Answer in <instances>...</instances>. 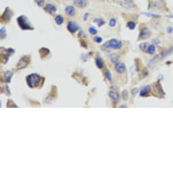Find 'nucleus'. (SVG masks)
I'll return each mask as SVG.
<instances>
[{
    "label": "nucleus",
    "mask_w": 173,
    "mask_h": 173,
    "mask_svg": "<svg viewBox=\"0 0 173 173\" xmlns=\"http://www.w3.org/2000/svg\"><path fill=\"white\" fill-rule=\"evenodd\" d=\"M42 79V78L40 75H38L37 73H32L26 78V82L29 88H34L40 85Z\"/></svg>",
    "instance_id": "nucleus-1"
},
{
    "label": "nucleus",
    "mask_w": 173,
    "mask_h": 173,
    "mask_svg": "<svg viewBox=\"0 0 173 173\" xmlns=\"http://www.w3.org/2000/svg\"><path fill=\"white\" fill-rule=\"evenodd\" d=\"M122 42L120 40H117L115 39H111L106 43L102 45V49L103 50H106L109 48H112L114 50H120L122 48Z\"/></svg>",
    "instance_id": "nucleus-2"
},
{
    "label": "nucleus",
    "mask_w": 173,
    "mask_h": 173,
    "mask_svg": "<svg viewBox=\"0 0 173 173\" xmlns=\"http://www.w3.org/2000/svg\"><path fill=\"white\" fill-rule=\"evenodd\" d=\"M17 22L19 27L22 30H33V27L31 26L29 22L28 18L25 16H21L17 18Z\"/></svg>",
    "instance_id": "nucleus-3"
},
{
    "label": "nucleus",
    "mask_w": 173,
    "mask_h": 173,
    "mask_svg": "<svg viewBox=\"0 0 173 173\" xmlns=\"http://www.w3.org/2000/svg\"><path fill=\"white\" fill-rule=\"evenodd\" d=\"M30 61H31V58L29 56H24L22 57L17 64V69L19 70V69L26 68L30 63Z\"/></svg>",
    "instance_id": "nucleus-4"
},
{
    "label": "nucleus",
    "mask_w": 173,
    "mask_h": 173,
    "mask_svg": "<svg viewBox=\"0 0 173 173\" xmlns=\"http://www.w3.org/2000/svg\"><path fill=\"white\" fill-rule=\"evenodd\" d=\"M109 97L111 98V99L113 101V102L116 104L117 102L119 101V98H120V95H119V90L117 87L113 88L111 87V89L109 92Z\"/></svg>",
    "instance_id": "nucleus-5"
},
{
    "label": "nucleus",
    "mask_w": 173,
    "mask_h": 173,
    "mask_svg": "<svg viewBox=\"0 0 173 173\" xmlns=\"http://www.w3.org/2000/svg\"><path fill=\"white\" fill-rule=\"evenodd\" d=\"M67 29L71 33H75L78 31L79 26L75 22L70 21L68 22V24H67Z\"/></svg>",
    "instance_id": "nucleus-6"
},
{
    "label": "nucleus",
    "mask_w": 173,
    "mask_h": 173,
    "mask_svg": "<svg viewBox=\"0 0 173 173\" xmlns=\"http://www.w3.org/2000/svg\"><path fill=\"white\" fill-rule=\"evenodd\" d=\"M12 16H13V13L8 8H7L3 15L2 16V19H4V20L6 22H9Z\"/></svg>",
    "instance_id": "nucleus-7"
},
{
    "label": "nucleus",
    "mask_w": 173,
    "mask_h": 173,
    "mask_svg": "<svg viewBox=\"0 0 173 173\" xmlns=\"http://www.w3.org/2000/svg\"><path fill=\"white\" fill-rule=\"evenodd\" d=\"M115 69L116 72L120 74H122L124 73L126 70V65H125L124 63H122V62H117L115 64Z\"/></svg>",
    "instance_id": "nucleus-8"
},
{
    "label": "nucleus",
    "mask_w": 173,
    "mask_h": 173,
    "mask_svg": "<svg viewBox=\"0 0 173 173\" xmlns=\"http://www.w3.org/2000/svg\"><path fill=\"white\" fill-rule=\"evenodd\" d=\"M151 36V31H149L147 28H144L142 29L139 34L140 40H145Z\"/></svg>",
    "instance_id": "nucleus-9"
},
{
    "label": "nucleus",
    "mask_w": 173,
    "mask_h": 173,
    "mask_svg": "<svg viewBox=\"0 0 173 173\" xmlns=\"http://www.w3.org/2000/svg\"><path fill=\"white\" fill-rule=\"evenodd\" d=\"M74 4L78 8H84L86 6L87 2L86 0H75L74 1Z\"/></svg>",
    "instance_id": "nucleus-10"
},
{
    "label": "nucleus",
    "mask_w": 173,
    "mask_h": 173,
    "mask_svg": "<svg viewBox=\"0 0 173 173\" xmlns=\"http://www.w3.org/2000/svg\"><path fill=\"white\" fill-rule=\"evenodd\" d=\"M45 10L50 14H53L56 12V8L54 5L51 4H48L46 5V6L45 7Z\"/></svg>",
    "instance_id": "nucleus-11"
},
{
    "label": "nucleus",
    "mask_w": 173,
    "mask_h": 173,
    "mask_svg": "<svg viewBox=\"0 0 173 173\" xmlns=\"http://www.w3.org/2000/svg\"><path fill=\"white\" fill-rule=\"evenodd\" d=\"M151 91V87L150 86H145L143 87L141 90V92H140V95L141 96H145L146 94L149 93V92Z\"/></svg>",
    "instance_id": "nucleus-12"
},
{
    "label": "nucleus",
    "mask_w": 173,
    "mask_h": 173,
    "mask_svg": "<svg viewBox=\"0 0 173 173\" xmlns=\"http://www.w3.org/2000/svg\"><path fill=\"white\" fill-rule=\"evenodd\" d=\"M65 13L67 16H72L74 15L75 14V12H76V10H75V8L73 6H67L66 8H65Z\"/></svg>",
    "instance_id": "nucleus-13"
},
{
    "label": "nucleus",
    "mask_w": 173,
    "mask_h": 173,
    "mask_svg": "<svg viewBox=\"0 0 173 173\" xmlns=\"http://www.w3.org/2000/svg\"><path fill=\"white\" fill-rule=\"evenodd\" d=\"M12 76H13V73L11 71H7L4 73V78L6 82L7 83H10Z\"/></svg>",
    "instance_id": "nucleus-14"
},
{
    "label": "nucleus",
    "mask_w": 173,
    "mask_h": 173,
    "mask_svg": "<svg viewBox=\"0 0 173 173\" xmlns=\"http://www.w3.org/2000/svg\"><path fill=\"white\" fill-rule=\"evenodd\" d=\"M40 54L41 56V58H44L48 55L50 53V50L46 48H42L40 50Z\"/></svg>",
    "instance_id": "nucleus-15"
},
{
    "label": "nucleus",
    "mask_w": 173,
    "mask_h": 173,
    "mask_svg": "<svg viewBox=\"0 0 173 173\" xmlns=\"http://www.w3.org/2000/svg\"><path fill=\"white\" fill-rule=\"evenodd\" d=\"M96 64V67L98 68V69H102L104 67V62L101 58L98 57L96 58L95 60Z\"/></svg>",
    "instance_id": "nucleus-16"
},
{
    "label": "nucleus",
    "mask_w": 173,
    "mask_h": 173,
    "mask_svg": "<svg viewBox=\"0 0 173 173\" xmlns=\"http://www.w3.org/2000/svg\"><path fill=\"white\" fill-rule=\"evenodd\" d=\"M149 46H150V44H149V43H143V44L140 45L139 48L141 50V51L145 52H147V50H148Z\"/></svg>",
    "instance_id": "nucleus-17"
},
{
    "label": "nucleus",
    "mask_w": 173,
    "mask_h": 173,
    "mask_svg": "<svg viewBox=\"0 0 173 173\" xmlns=\"http://www.w3.org/2000/svg\"><path fill=\"white\" fill-rule=\"evenodd\" d=\"M94 22L96 23L98 27H101V26L105 24V22L101 18H94Z\"/></svg>",
    "instance_id": "nucleus-18"
},
{
    "label": "nucleus",
    "mask_w": 173,
    "mask_h": 173,
    "mask_svg": "<svg viewBox=\"0 0 173 173\" xmlns=\"http://www.w3.org/2000/svg\"><path fill=\"white\" fill-rule=\"evenodd\" d=\"M63 21H64V18H63V17H62V16L58 15L55 18V22H56V24H58V25L62 24Z\"/></svg>",
    "instance_id": "nucleus-19"
},
{
    "label": "nucleus",
    "mask_w": 173,
    "mask_h": 173,
    "mask_svg": "<svg viewBox=\"0 0 173 173\" xmlns=\"http://www.w3.org/2000/svg\"><path fill=\"white\" fill-rule=\"evenodd\" d=\"M104 75L105 76V78L110 82V83H112V75H111V72L109 70L105 71V72L104 73Z\"/></svg>",
    "instance_id": "nucleus-20"
},
{
    "label": "nucleus",
    "mask_w": 173,
    "mask_h": 173,
    "mask_svg": "<svg viewBox=\"0 0 173 173\" xmlns=\"http://www.w3.org/2000/svg\"><path fill=\"white\" fill-rule=\"evenodd\" d=\"M123 6L127 7V8H130V7H132V1L130 0H123Z\"/></svg>",
    "instance_id": "nucleus-21"
},
{
    "label": "nucleus",
    "mask_w": 173,
    "mask_h": 173,
    "mask_svg": "<svg viewBox=\"0 0 173 173\" xmlns=\"http://www.w3.org/2000/svg\"><path fill=\"white\" fill-rule=\"evenodd\" d=\"M0 35H1V39L4 40L6 37V30L5 29V27L1 28V31H0Z\"/></svg>",
    "instance_id": "nucleus-22"
},
{
    "label": "nucleus",
    "mask_w": 173,
    "mask_h": 173,
    "mask_svg": "<svg viewBox=\"0 0 173 173\" xmlns=\"http://www.w3.org/2000/svg\"><path fill=\"white\" fill-rule=\"evenodd\" d=\"M155 52V47L154 45H150L147 50V53H149V54H153Z\"/></svg>",
    "instance_id": "nucleus-23"
},
{
    "label": "nucleus",
    "mask_w": 173,
    "mask_h": 173,
    "mask_svg": "<svg viewBox=\"0 0 173 173\" xmlns=\"http://www.w3.org/2000/svg\"><path fill=\"white\" fill-rule=\"evenodd\" d=\"M128 27L129 29H131V30H133V29H135L136 27L135 22H132V21H130V22H128Z\"/></svg>",
    "instance_id": "nucleus-24"
},
{
    "label": "nucleus",
    "mask_w": 173,
    "mask_h": 173,
    "mask_svg": "<svg viewBox=\"0 0 173 173\" xmlns=\"http://www.w3.org/2000/svg\"><path fill=\"white\" fill-rule=\"evenodd\" d=\"M89 33L90 34H92V35H96V34L97 33V30L93 27H90V29H89Z\"/></svg>",
    "instance_id": "nucleus-25"
},
{
    "label": "nucleus",
    "mask_w": 173,
    "mask_h": 173,
    "mask_svg": "<svg viewBox=\"0 0 173 173\" xmlns=\"http://www.w3.org/2000/svg\"><path fill=\"white\" fill-rule=\"evenodd\" d=\"M122 96H123V98L124 100H127L128 98V91L127 90H124L123 92H122Z\"/></svg>",
    "instance_id": "nucleus-26"
},
{
    "label": "nucleus",
    "mask_w": 173,
    "mask_h": 173,
    "mask_svg": "<svg viewBox=\"0 0 173 173\" xmlns=\"http://www.w3.org/2000/svg\"><path fill=\"white\" fill-rule=\"evenodd\" d=\"M115 24H116V20L115 18H111L110 21H109V25L110 27H115Z\"/></svg>",
    "instance_id": "nucleus-27"
},
{
    "label": "nucleus",
    "mask_w": 173,
    "mask_h": 173,
    "mask_svg": "<svg viewBox=\"0 0 173 173\" xmlns=\"http://www.w3.org/2000/svg\"><path fill=\"white\" fill-rule=\"evenodd\" d=\"M145 15L149 17H153V18H160V16L156 15V14H147V13H144Z\"/></svg>",
    "instance_id": "nucleus-28"
},
{
    "label": "nucleus",
    "mask_w": 173,
    "mask_h": 173,
    "mask_svg": "<svg viewBox=\"0 0 173 173\" xmlns=\"http://www.w3.org/2000/svg\"><path fill=\"white\" fill-rule=\"evenodd\" d=\"M94 42H95L100 43V42H102V38H100V37H96V38H94Z\"/></svg>",
    "instance_id": "nucleus-29"
},
{
    "label": "nucleus",
    "mask_w": 173,
    "mask_h": 173,
    "mask_svg": "<svg viewBox=\"0 0 173 173\" xmlns=\"http://www.w3.org/2000/svg\"><path fill=\"white\" fill-rule=\"evenodd\" d=\"M36 2L39 5V6H42L44 3V0H36Z\"/></svg>",
    "instance_id": "nucleus-30"
},
{
    "label": "nucleus",
    "mask_w": 173,
    "mask_h": 173,
    "mask_svg": "<svg viewBox=\"0 0 173 173\" xmlns=\"http://www.w3.org/2000/svg\"><path fill=\"white\" fill-rule=\"evenodd\" d=\"M138 89L137 88H134L133 89V90H132V91H131V93H132V95H136V93H138Z\"/></svg>",
    "instance_id": "nucleus-31"
},
{
    "label": "nucleus",
    "mask_w": 173,
    "mask_h": 173,
    "mask_svg": "<svg viewBox=\"0 0 173 173\" xmlns=\"http://www.w3.org/2000/svg\"><path fill=\"white\" fill-rule=\"evenodd\" d=\"M172 31V27H169L168 28V32L170 33Z\"/></svg>",
    "instance_id": "nucleus-32"
},
{
    "label": "nucleus",
    "mask_w": 173,
    "mask_h": 173,
    "mask_svg": "<svg viewBox=\"0 0 173 173\" xmlns=\"http://www.w3.org/2000/svg\"><path fill=\"white\" fill-rule=\"evenodd\" d=\"M120 107H127L126 105H122V106H120Z\"/></svg>",
    "instance_id": "nucleus-33"
}]
</instances>
